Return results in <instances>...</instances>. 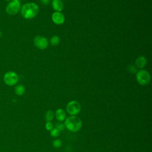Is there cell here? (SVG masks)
Listing matches in <instances>:
<instances>
[{"label":"cell","mask_w":152,"mask_h":152,"mask_svg":"<svg viewBox=\"0 0 152 152\" xmlns=\"http://www.w3.org/2000/svg\"><path fill=\"white\" fill-rule=\"evenodd\" d=\"M21 5L18 0L11 1L6 7V11L10 15H15L20 11Z\"/></svg>","instance_id":"obj_6"},{"label":"cell","mask_w":152,"mask_h":152,"mask_svg":"<svg viewBox=\"0 0 152 152\" xmlns=\"http://www.w3.org/2000/svg\"><path fill=\"white\" fill-rule=\"evenodd\" d=\"M55 128H57L58 129H59L60 131H63L65 129V125H64V124H62L61 122H59V123H56V125H55Z\"/></svg>","instance_id":"obj_18"},{"label":"cell","mask_w":152,"mask_h":152,"mask_svg":"<svg viewBox=\"0 0 152 152\" xmlns=\"http://www.w3.org/2000/svg\"><path fill=\"white\" fill-rule=\"evenodd\" d=\"M64 125L68 130L75 132L81 129L83 122L81 119L77 116H70L65 119Z\"/></svg>","instance_id":"obj_1"},{"label":"cell","mask_w":152,"mask_h":152,"mask_svg":"<svg viewBox=\"0 0 152 152\" xmlns=\"http://www.w3.org/2000/svg\"><path fill=\"white\" fill-rule=\"evenodd\" d=\"M52 5L56 12H60L64 8V4L61 0H53Z\"/></svg>","instance_id":"obj_10"},{"label":"cell","mask_w":152,"mask_h":152,"mask_svg":"<svg viewBox=\"0 0 152 152\" xmlns=\"http://www.w3.org/2000/svg\"><path fill=\"white\" fill-rule=\"evenodd\" d=\"M55 114L52 110H48L45 114V120L46 122H51L54 118Z\"/></svg>","instance_id":"obj_13"},{"label":"cell","mask_w":152,"mask_h":152,"mask_svg":"<svg viewBox=\"0 0 152 152\" xmlns=\"http://www.w3.org/2000/svg\"><path fill=\"white\" fill-rule=\"evenodd\" d=\"M15 93L18 96H22L25 93V87L22 84H18L15 87Z\"/></svg>","instance_id":"obj_12"},{"label":"cell","mask_w":152,"mask_h":152,"mask_svg":"<svg viewBox=\"0 0 152 152\" xmlns=\"http://www.w3.org/2000/svg\"><path fill=\"white\" fill-rule=\"evenodd\" d=\"M34 44L39 49H45L48 46V42L46 37L41 36H36L34 38Z\"/></svg>","instance_id":"obj_7"},{"label":"cell","mask_w":152,"mask_h":152,"mask_svg":"<svg viewBox=\"0 0 152 152\" xmlns=\"http://www.w3.org/2000/svg\"><path fill=\"white\" fill-rule=\"evenodd\" d=\"M6 1H12V0H5Z\"/></svg>","instance_id":"obj_21"},{"label":"cell","mask_w":152,"mask_h":152,"mask_svg":"<svg viewBox=\"0 0 152 152\" xmlns=\"http://www.w3.org/2000/svg\"><path fill=\"white\" fill-rule=\"evenodd\" d=\"M147 64V59L144 56H140L135 60V65L139 68H142Z\"/></svg>","instance_id":"obj_11"},{"label":"cell","mask_w":152,"mask_h":152,"mask_svg":"<svg viewBox=\"0 0 152 152\" xmlns=\"http://www.w3.org/2000/svg\"><path fill=\"white\" fill-rule=\"evenodd\" d=\"M55 116L58 121L60 122L64 121L66 119V112L63 109L59 108L56 110Z\"/></svg>","instance_id":"obj_9"},{"label":"cell","mask_w":152,"mask_h":152,"mask_svg":"<svg viewBox=\"0 0 152 152\" xmlns=\"http://www.w3.org/2000/svg\"><path fill=\"white\" fill-rule=\"evenodd\" d=\"M81 109V104L76 100H72L69 102L66 106V112L71 116H76L80 113Z\"/></svg>","instance_id":"obj_3"},{"label":"cell","mask_w":152,"mask_h":152,"mask_svg":"<svg viewBox=\"0 0 152 152\" xmlns=\"http://www.w3.org/2000/svg\"><path fill=\"white\" fill-rule=\"evenodd\" d=\"M50 134L52 137H58L60 135V131L56 128H53L50 131Z\"/></svg>","instance_id":"obj_15"},{"label":"cell","mask_w":152,"mask_h":152,"mask_svg":"<svg viewBox=\"0 0 152 152\" xmlns=\"http://www.w3.org/2000/svg\"><path fill=\"white\" fill-rule=\"evenodd\" d=\"M4 81L7 85L12 86L17 83L18 81V77L15 72L9 71L6 72L4 75Z\"/></svg>","instance_id":"obj_5"},{"label":"cell","mask_w":152,"mask_h":152,"mask_svg":"<svg viewBox=\"0 0 152 152\" xmlns=\"http://www.w3.org/2000/svg\"><path fill=\"white\" fill-rule=\"evenodd\" d=\"M52 19L55 24L61 25L64 23L65 17L64 15L61 12H55L52 14Z\"/></svg>","instance_id":"obj_8"},{"label":"cell","mask_w":152,"mask_h":152,"mask_svg":"<svg viewBox=\"0 0 152 152\" xmlns=\"http://www.w3.org/2000/svg\"><path fill=\"white\" fill-rule=\"evenodd\" d=\"M40 1H41V2H42L43 4H44V5H47V4H48L49 3L50 0H40Z\"/></svg>","instance_id":"obj_20"},{"label":"cell","mask_w":152,"mask_h":152,"mask_svg":"<svg viewBox=\"0 0 152 152\" xmlns=\"http://www.w3.org/2000/svg\"><path fill=\"white\" fill-rule=\"evenodd\" d=\"M127 71L131 74H135V73H137V68L132 65H129L128 66Z\"/></svg>","instance_id":"obj_16"},{"label":"cell","mask_w":152,"mask_h":152,"mask_svg":"<svg viewBox=\"0 0 152 152\" xmlns=\"http://www.w3.org/2000/svg\"><path fill=\"white\" fill-rule=\"evenodd\" d=\"M136 79L140 84L145 86L149 83L150 81V75L147 71L145 69H141L137 72Z\"/></svg>","instance_id":"obj_4"},{"label":"cell","mask_w":152,"mask_h":152,"mask_svg":"<svg viewBox=\"0 0 152 152\" xmlns=\"http://www.w3.org/2000/svg\"><path fill=\"white\" fill-rule=\"evenodd\" d=\"M18 1H19V0H18Z\"/></svg>","instance_id":"obj_22"},{"label":"cell","mask_w":152,"mask_h":152,"mask_svg":"<svg viewBox=\"0 0 152 152\" xmlns=\"http://www.w3.org/2000/svg\"><path fill=\"white\" fill-rule=\"evenodd\" d=\"M52 145L55 148H60L62 145V141L59 139H55L53 141Z\"/></svg>","instance_id":"obj_17"},{"label":"cell","mask_w":152,"mask_h":152,"mask_svg":"<svg viewBox=\"0 0 152 152\" xmlns=\"http://www.w3.org/2000/svg\"><path fill=\"white\" fill-rule=\"evenodd\" d=\"M45 128L46 130L50 131L53 128V125L51 122H46L45 125Z\"/></svg>","instance_id":"obj_19"},{"label":"cell","mask_w":152,"mask_h":152,"mask_svg":"<svg viewBox=\"0 0 152 152\" xmlns=\"http://www.w3.org/2000/svg\"><path fill=\"white\" fill-rule=\"evenodd\" d=\"M59 42H60L59 37L58 36H56V35H55L52 37H51V39L50 40V44L52 46H57L59 44Z\"/></svg>","instance_id":"obj_14"},{"label":"cell","mask_w":152,"mask_h":152,"mask_svg":"<svg viewBox=\"0 0 152 152\" xmlns=\"http://www.w3.org/2000/svg\"><path fill=\"white\" fill-rule=\"evenodd\" d=\"M39 12V7L34 3H27L24 4L21 10L23 17L26 19H31L35 17Z\"/></svg>","instance_id":"obj_2"}]
</instances>
